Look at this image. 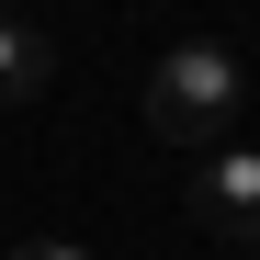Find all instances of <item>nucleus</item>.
Segmentation results:
<instances>
[{"instance_id":"obj_5","label":"nucleus","mask_w":260,"mask_h":260,"mask_svg":"<svg viewBox=\"0 0 260 260\" xmlns=\"http://www.w3.org/2000/svg\"><path fill=\"white\" fill-rule=\"evenodd\" d=\"M238 260H260V249H238Z\"/></svg>"},{"instance_id":"obj_4","label":"nucleus","mask_w":260,"mask_h":260,"mask_svg":"<svg viewBox=\"0 0 260 260\" xmlns=\"http://www.w3.org/2000/svg\"><path fill=\"white\" fill-rule=\"evenodd\" d=\"M12 260H102V249H79V238H23Z\"/></svg>"},{"instance_id":"obj_1","label":"nucleus","mask_w":260,"mask_h":260,"mask_svg":"<svg viewBox=\"0 0 260 260\" xmlns=\"http://www.w3.org/2000/svg\"><path fill=\"white\" fill-rule=\"evenodd\" d=\"M238 113H249V57L226 46V34H181L158 68H147V136L158 147H226L238 136Z\"/></svg>"},{"instance_id":"obj_3","label":"nucleus","mask_w":260,"mask_h":260,"mask_svg":"<svg viewBox=\"0 0 260 260\" xmlns=\"http://www.w3.org/2000/svg\"><path fill=\"white\" fill-rule=\"evenodd\" d=\"M57 79V46H46V23H23V12H0V113L34 102Z\"/></svg>"},{"instance_id":"obj_2","label":"nucleus","mask_w":260,"mask_h":260,"mask_svg":"<svg viewBox=\"0 0 260 260\" xmlns=\"http://www.w3.org/2000/svg\"><path fill=\"white\" fill-rule=\"evenodd\" d=\"M192 215L226 249H260V147H215L204 170H192Z\"/></svg>"}]
</instances>
